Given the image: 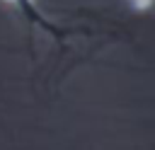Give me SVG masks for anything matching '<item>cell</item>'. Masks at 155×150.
<instances>
[{"instance_id": "obj_1", "label": "cell", "mask_w": 155, "mask_h": 150, "mask_svg": "<svg viewBox=\"0 0 155 150\" xmlns=\"http://www.w3.org/2000/svg\"><path fill=\"white\" fill-rule=\"evenodd\" d=\"M128 2H131V7L138 10V12H145V10H150V7L155 5V0H128Z\"/></svg>"}, {"instance_id": "obj_2", "label": "cell", "mask_w": 155, "mask_h": 150, "mask_svg": "<svg viewBox=\"0 0 155 150\" xmlns=\"http://www.w3.org/2000/svg\"><path fill=\"white\" fill-rule=\"evenodd\" d=\"M5 2H12V5H17V7H22L24 12H29L31 17H36V15H34V10H31V0H5Z\"/></svg>"}]
</instances>
